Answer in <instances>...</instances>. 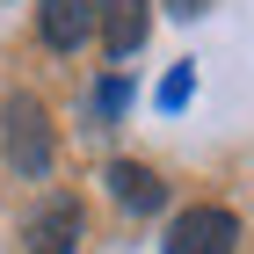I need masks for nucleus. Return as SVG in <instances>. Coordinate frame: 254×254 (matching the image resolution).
<instances>
[{"label": "nucleus", "mask_w": 254, "mask_h": 254, "mask_svg": "<svg viewBox=\"0 0 254 254\" xmlns=\"http://www.w3.org/2000/svg\"><path fill=\"white\" fill-rule=\"evenodd\" d=\"M102 182H109V196H117L124 211H160V203H167V182H160L145 160H109Z\"/></svg>", "instance_id": "obj_6"}, {"label": "nucleus", "mask_w": 254, "mask_h": 254, "mask_svg": "<svg viewBox=\"0 0 254 254\" xmlns=\"http://www.w3.org/2000/svg\"><path fill=\"white\" fill-rule=\"evenodd\" d=\"M51 153H59V138H51L44 102L37 95H7V167L22 182H44L51 175Z\"/></svg>", "instance_id": "obj_1"}, {"label": "nucleus", "mask_w": 254, "mask_h": 254, "mask_svg": "<svg viewBox=\"0 0 254 254\" xmlns=\"http://www.w3.org/2000/svg\"><path fill=\"white\" fill-rule=\"evenodd\" d=\"M37 29L51 51H80L95 37V0H37Z\"/></svg>", "instance_id": "obj_5"}, {"label": "nucleus", "mask_w": 254, "mask_h": 254, "mask_svg": "<svg viewBox=\"0 0 254 254\" xmlns=\"http://www.w3.org/2000/svg\"><path fill=\"white\" fill-rule=\"evenodd\" d=\"M233 240H240V218L225 203H196L167 225V254H233Z\"/></svg>", "instance_id": "obj_2"}, {"label": "nucleus", "mask_w": 254, "mask_h": 254, "mask_svg": "<svg viewBox=\"0 0 254 254\" xmlns=\"http://www.w3.org/2000/svg\"><path fill=\"white\" fill-rule=\"evenodd\" d=\"M80 233H87V218H80L73 196H44L29 211V225H22L29 254H80Z\"/></svg>", "instance_id": "obj_3"}, {"label": "nucleus", "mask_w": 254, "mask_h": 254, "mask_svg": "<svg viewBox=\"0 0 254 254\" xmlns=\"http://www.w3.org/2000/svg\"><path fill=\"white\" fill-rule=\"evenodd\" d=\"M95 29H102V51L124 65L145 44V29H153V7L145 0H95Z\"/></svg>", "instance_id": "obj_4"}, {"label": "nucleus", "mask_w": 254, "mask_h": 254, "mask_svg": "<svg viewBox=\"0 0 254 254\" xmlns=\"http://www.w3.org/2000/svg\"><path fill=\"white\" fill-rule=\"evenodd\" d=\"M189 95H196V65H175V73L160 80V109H182Z\"/></svg>", "instance_id": "obj_7"}, {"label": "nucleus", "mask_w": 254, "mask_h": 254, "mask_svg": "<svg viewBox=\"0 0 254 254\" xmlns=\"http://www.w3.org/2000/svg\"><path fill=\"white\" fill-rule=\"evenodd\" d=\"M203 7H211V0H167V15H182V22H189V15H203Z\"/></svg>", "instance_id": "obj_9"}, {"label": "nucleus", "mask_w": 254, "mask_h": 254, "mask_svg": "<svg viewBox=\"0 0 254 254\" xmlns=\"http://www.w3.org/2000/svg\"><path fill=\"white\" fill-rule=\"evenodd\" d=\"M124 95H131L124 80H102V95H95V102H102V109H109V117H117V109H124Z\"/></svg>", "instance_id": "obj_8"}]
</instances>
